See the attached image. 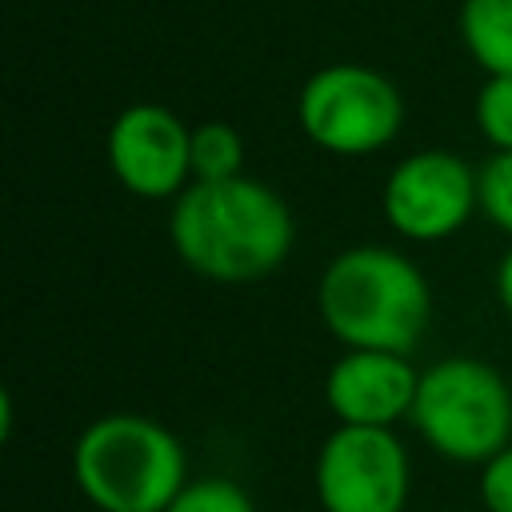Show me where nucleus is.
Wrapping results in <instances>:
<instances>
[{
  "label": "nucleus",
  "instance_id": "1",
  "mask_svg": "<svg viewBox=\"0 0 512 512\" xmlns=\"http://www.w3.org/2000/svg\"><path fill=\"white\" fill-rule=\"evenodd\" d=\"M168 240L184 268L216 284H248L284 264L296 240L284 196L252 176L192 180L168 212Z\"/></svg>",
  "mask_w": 512,
  "mask_h": 512
},
{
  "label": "nucleus",
  "instance_id": "2",
  "mask_svg": "<svg viewBox=\"0 0 512 512\" xmlns=\"http://www.w3.org/2000/svg\"><path fill=\"white\" fill-rule=\"evenodd\" d=\"M316 308L344 348L408 356L428 332L432 292L404 252L388 244H352L324 264Z\"/></svg>",
  "mask_w": 512,
  "mask_h": 512
},
{
  "label": "nucleus",
  "instance_id": "3",
  "mask_svg": "<svg viewBox=\"0 0 512 512\" xmlns=\"http://www.w3.org/2000/svg\"><path fill=\"white\" fill-rule=\"evenodd\" d=\"M72 476L100 512H168L188 484V456L160 420L108 412L76 436Z\"/></svg>",
  "mask_w": 512,
  "mask_h": 512
},
{
  "label": "nucleus",
  "instance_id": "4",
  "mask_svg": "<svg viewBox=\"0 0 512 512\" xmlns=\"http://www.w3.org/2000/svg\"><path fill=\"white\" fill-rule=\"evenodd\" d=\"M408 420L436 456L484 464L512 444V388L492 364L448 356L420 372Z\"/></svg>",
  "mask_w": 512,
  "mask_h": 512
},
{
  "label": "nucleus",
  "instance_id": "5",
  "mask_svg": "<svg viewBox=\"0 0 512 512\" xmlns=\"http://www.w3.org/2000/svg\"><path fill=\"white\" fill-rule=\"evenodd\" d=\"M300 132L332 156H372L388 148L404 128L400 88L368 64H324L296 96Z\"/></svg>",
  "mask_w": 512,
  "mask_h": 512
},
{
  "label": "nucleus",
  "instance_id": "6",
  "mask_svg": "<svg viewBox=\"0 0 512 512\" xmlns=\"http://www.w3.org/2000/svg\"><path fill=\"white\" fill-rule=\"evenodd\" d=\"M384 220L416 244L456 236L480 208V168L448 148L408 152L384 180Z\"/></svg>",
  "mask_w": 512,
  "mask_h": 512
},
{
  "label": "nucleus",
  "instance_id": "7",
  "mask_svg": "<svg viewBox=\"0 0 512 512\" xmlns=\"http://www.w3.org/2000/svg\"><path fill=\"white\" fill-rule=\"evenodd\" d=\"M412 468L392 428L336 424L316 452V500L324 512H404Z\"/></svg>",
  "mask_w": 512,
  "mask_h": 512
},
{
  "label": "nucleus",
  "instance_id": "8",
  "mask_svg": "<svg viewBox=\"0 0 512 512\" xmlns=\"http://www.w3.org/2000/svg\"><path fill=\"white\" fill-rule=\"evenodd\" d=\"M108 168L140 200H176L192 184V128L164 104H128L108 128Z\"/></svg>",
  "mask_w": 512,
  "mask_h": 512
},
{
  "label": "nucleus",
  "instance_id": "9",
  "mask_svg": "<svg viewBox=\"0 0 512 512\" xmlns=\"http://www.w3.org/2000/svg\"><path fill=\"white\" fill-rule=\"evenodd\" d=\"M420 372L404 352L348 348L324 376V404L336 424L392 428L408 420Z\"/></svg>",
  "mask_w": 512,
  "mask_h": 512
},
{
  "label": "nucleus",
  "instance_id": "10",
  "mask_svg": "<svg viewBox=\"0 0 512 512\" xmlns=\"http://www.w3.org/2000/svg\"><path fill=\"white\" fill-rule=\"evenodd\" d=\"M456 28L484 76H512V0H460Z\"/></svg>",
  "mask_w": 512,
  "mask_h": 512
},
{
  "label": "nucleus",
  "instance_id": "11",
  "mask_svg": "<svg viewBox=\"0 0 512 512\" xmlns=\"http://www.w3.org/2000/svg\"><path fill=\"white\" fill-rule=\"evenodd\" d=\"M244 176V136L224 120H204L192 128V180H232Z\"/></svg>",
  "mask_w": 512,
  "mask_h": 512
},
{
  "label": "nucleus",
  "instance_id": "12",
  "mask_svg": "<svg viewBox=\"0 0 512 512\" xmlns=\"http://www.w3.org/2000/svg\"><path fill=\"white\" fill-rule=\"evenodd\" d=\"M472 116L492 152H512V76H488L476 92Z\"/></svg>",
  "mask_w": 512,
  "mask_h": 512
},
{
  "label": "nucleus",
  "instance_id": "13",
  "mask_svg": "<svg viewBox=\"0 0 512 512\" xmlns=\"http://www.w3.org/2000/svg\"><path fill=\"white\" fill-rule=\"evenodd\" d=\"M168 512H256V504L236 480L196 476L180 488V496L168 504Z\"/></svg>",
  "mask_w": 512,
  "mask_h": 512
},
{
  "label": "nucleus",
  "instance_id": "14",
  "mask_svg": "<svg viewBox=\"0 0 512 512\" xmlns=\"http://www.w3.org/2000/svg\"><path fill=\"white\" fill-rule=\"evenodd\" d=\"M480 212L512 236V152H492L480 164Z\"/></svg>",
  "mask_w": 512,
  "mask_h": 512
},
{
  "label": "nucleus",
  "instance_id": "15",
  "mask_svg": "<svg viewBox=\"0 0 512 512\" xmlns=\"http://www.w3.org/2000/svg\"><path fill=\"white\" fill-rule=\"evenodd\" d=\"M480 504L488 512H512V444L480 464Z\"/></svg>",
  "mask_w": 512,
  "mask_h": 512
},
{
  "label": "nucleus",
  "instance_id": "16",
  "mask_svg": "<svg viewBox=\"0 0 512 512\" xmlns=\"http://www.w3.org/2000/svg\"><path fill=\"white\" fill-rule=\"evenodd\" d=\"M496 296H500V304H504V312H512V248L500 256V264H496Z\"/></svg>",
  "mask_w": 512,
  "mask_h": 512
}]
</instances>
